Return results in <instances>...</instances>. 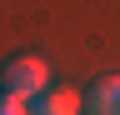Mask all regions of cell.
<instances>
[{
  "label": "cell",
  "instance_id": "6da1fadb",
  "mask_svg": "<svg viewBox=\"0 0 120 115\" xmlns=\"http://www.w3.org/2000/svg\"><path fill=\"white\" fill-rule=\"evenodd\" d=\"M0 90L30 105V100H40L50 90V65H45L40 55H10V60L0 65Z\"/></svg>",
  "mask_w": 120,
  "mask_h": 115
},
{
  "label": "cell",
  "instance_id": "7a4b0ae2",
  "mask_svg": "<svg viewBox=\"0 0 120 115\" xmlns=\"http://www.w3.org/2000/svg\"><path fill=\"white\" fill-rule=\"evenodd\" d=\"M85 115H120V75H100L85 90Z\"/></svg>",
  "mask_w": 120,
  "mask_h": 115
},
{
  "label": "cell",
  "instance_id": "3957f363",
  "mask_svg": "<svg viewBox=\"0 0 120 115\" xmlns=\"http://www.w3.org/2000/svg\"><path fill=\"white\" fill-rule=\"evenodd\" d=\"M30 115H85V95H75V90H45L40 100H30Z\"/></svg>",
  "mask_w": 120,
  "mask_h": 115
},
{
  "label": "cell",
  "instance_id": "277c9868",
  "mask_svg": "<svg viewBox=\"0 0 120 115\" xmlns=\"http://www.w3.org/2000/svg\"><path fill=\"white\" fill-rule=\"evenodd\" d=\"M0 115H30V105H25V100H15V95H5V90H0Z\"/></svg>",
  "mask_w": 120,
  "mask_h": 115
}]
</instances>
